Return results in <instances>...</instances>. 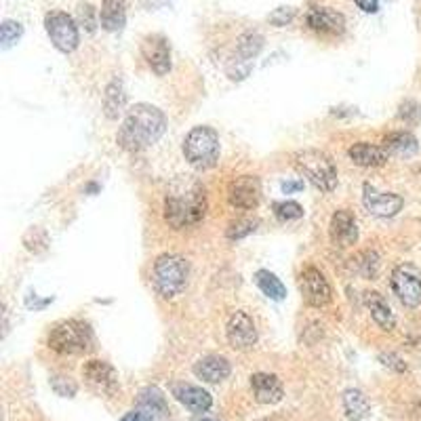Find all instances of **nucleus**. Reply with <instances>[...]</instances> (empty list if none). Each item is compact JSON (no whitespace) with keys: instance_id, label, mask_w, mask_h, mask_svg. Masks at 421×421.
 I'll return each instance as SVG.
<instances>
[{"instance_id":"obj_20","label":"nucleus","mask_w":421,"mask_h":421,"mask_svg":"<svg viewBox=\"0 0 421 421\" xmlns=\"http://www.w3.org/2000/svg\"><path fill=\"white\" fill-rule=\"evenodd\" d=\"M348 156L354 164L371 169V166H384L388 162V152L384 150V145H373L369 141H358L348 150Z\"/></svg>"},{"instance_id":"obj_33","label":"nucleus","mask_w":421,"mask_h":421,"mask_svg":"<svg viewBox=\"0 0 421 421\" xmlns=\"http://www.w3.org/2000/svg\"><path fill=\"white\" fill-rule=\"evenodd\" d=\"M23 245H25V249L32 251V253H42V251L49 247V236H47L44 230L32 228V230H28V234L23 236Z\"/></svg>"},{"instance_id":"obj_5","label":"nucleus","mask_w":421,"mask_h":421,"mask_svg":"<svg viewBox=\"0 0 421 421\" xmlns=\"http://www.w3.org/2000/svg\"><path fill=\"white\" fill-rule=\"evenodd\" d=\"M293 164L299 175H303L314 188L322 192H333L337 185V169L329 154L320 150H301L293 156Z\"/></svg>"},{"instance_id":"obj_2","label":"nucleus","mask_w":421,"mask_h":421,"mask_svg":"<svg viewBox=\"0 0 421 421\" xmlns=\"http://www.w3.org/2000/svg\"><path fill=\"white\" fill-rule=\"evenodd\" d=\"M166 131V116L150 104H135L118 129L116 141L123 150L138 154L160 140Z\"/></svg>"},{"instance_id":"obj_42","label":"nucleus","mask_w":421,"mask_h":421,"mask_svg":"<svg viewBox=\"0 0 421 421\" xmlns=\"http://www.w3.org/2000/svg\"><path fill=\"white\" fill-rule=\"evenodd\" d=\"M192 421H219V420H215V417H196V420H192Z\"/></svg>"},{"instance_id":"obj_9","label":"nucleus","mask_w":421,"mask_h":421,"mask_svg":"<svg viewBox=\"0 0 421 421\" xmlns=\"http://www.w3.org/2000/svg\"><path fill=\"white\" fill-rule=\"evenodd\" d=\"M299 291L307 305L312 307H324L333 299V288L327 281V276L318 268H305L299 274Z\"/></svg>"},{"instance_id":"obj_39","label":"nucleus","mask_w":421,"mask_h":421,"mask_svg":"<svg viewBox=\"0 0 421 421\" xmlns=\"http://www.w3.org/2000/svg\"><path fill=\"white\" fill-rule=\"evenodd\" d=\"M354 2L362 13H377L379 11V0H354Z\"/></svg>"},{"instance_id":"obj_11","label":"nucleus","mask_w":421,"mask_h":421,"mask_svg":"<svg viewBox=\"0 0 421 421\" xmlns=\"http://www.w3.org/2000/svg\"><path fill=\"white\" fill-rule=\"evenodd\" d=\"M305 25L324 38H335L346 32V17L329 6H310L305 11Z\"/></svg>"},{"instance_id":"obj_37","label":"nucleus","mask_w":421,"mask_h":421,"mask_svg":"<svg viewBox=\"0 0 421 421\" xmlns=\"http://www.w3.org/2000/svg\"><path fill=\"white\" fill-rule=\"evenodd\" d=\"M295 6H279V8H274L272 13H270V23L272 25H276V28H284V25H288L293 19H295Z\"/></svg>"},{"instance_id":"obj_18","label":"nucleus","mask_w":421,"mask_h":421,"mask_svg":"<svg viewBox=\"0 0 421 421\" xmlns=\"http://www.w3.org/2000/svg\"><path fill=\"white\" fill-rule=\"evenodd\" d=\"M230 373H232L230 360L224 356H217V354H209L194 365V375L207 384H219V382L228 379Z\"/></svg>"},{"instance_id":"obj_26","label":"nucleus","mask_w":421,"mask_h":421,"mask_svg":"<svg viewBox=\"0 0 421 421\" xmlns=\"http://www.w3.org/2000/svg\"><path fill=\"white\" fill-rule=\"evenodd\" d=\"M343 411H346L348 421H362L371 411L369 398L360 390L350 388L343 392Z\"/></svg>"},{"instance_id":"obj_7","label":"nucleus","mask_w":421,"mask_h":421,"mask_svg":"<svg viewBox=\"0 0 421 421\" xmlns=\"http://www.w3.org/2000/svg\"><path fill=\"white\" fill-rule=\"evenodd\" d=\"M44 30L47 36L51 38L53 47L61 53H72L80 44V34L78 25L72 15L66 11H49L44 15Z\"/></svg>"},{"instance_id":"obj_14","label":"nucleus","mask_w":421,"mask_h":421,"mask_svg":"<svg viewBox=\"0 0 421 421\" xmlns=\"http://www.w3.org/2000/svg\"><path fill=\"white\" fill-rule=\"evenodd\" d=\"M362 205L375 217H394L405 207V200H403V196H398L394 192H379L371 183H365Z\"/></svg>"},{"instance_id":"obj_4","label":"nucleus","mask_w":421,"mask_h":421,"mask_svg":"<svg viewBox=\"0 0 421 421\" xmlns=\"http://www.w3.org/2000/svg\"><path fill=\"white\" fill-rule=\"evenodd\" d=\"M188 262L177 253H164L154 262L152 284L162 299H175L183 293L188 284Z\"/></svg>"},{"instance_id":"obj_22","label":"nucleus","mask_w":421,"mask_h":421,"mask_svg":"<svg viewBox=\"0 0 421 421\" xmlns=\"http://www.w3.org/2000/svg\"><path fill=\"white\" fill-rule=\"evenodd\" d=\"M99 23L106 32H121L127 23V0H102Z\"/></svg>"},{"instance_id":"obj_35","label":"nucleus","mask_w":421,"mask_h":421,"mask_svg":"<svg viewBox=\"0 0 421 421\" xmlns=\"http://www.w3.org/2000/svg\"><path fill=\"white\" fill-rule=\"evenodd\" d=\"M78 19H80V25H83L89 34H93V32L97 30L99 17H97L95 8H93L91 4H80V8H78Z\"/></svg>"},{"instance_id":"obj_27","label":"nucleus","mask_w":421,"mask_h":421,"mask_svg":"<svg viewBox=\"0 0 421 421\" xmlns=\"http://www.w3.org/2000/svg\"><path fill=\"white\" fill-rule=\"evenodd\" d=\"M255 284L260 286V291H262L266 297H270V299H274V301H282V299L286 297L284 284H282L281 279H279L276 274H272L270 270H260V272L255 274Z\"/></svg>"},{"instance_id":"obj_10","label":"nucleus","mask_w":421,"mask_h":421,"mask_svg":"<svg viewBox=\"0 0 421 421\" xmlns=\"http://www.w3.org/2000/svg\"><path fill=\"white\" fill-rule=\"evenodd\" d=\"M226 337L228 343L234 350H251L257 343V324L251 318V314H247L245 310H236L226 324Z\"/></svg>"},{"instance_id":"obj_25","label":"nucleus","mask_w":421,"mask_h":421,"mask_svg":"<svg viewBox=\"0 0 421 421\" xmlns=\"http://www.w3.org/2000/svg\"><path fill=\"white\" fill-rule=\"evenodd\" d=\"M264 49V36L255 30H249L245 34L238 36L236 40V59L234 61H243L249 66L251 59H255Z\"/></svg>"},{"instance_id":"obj_28","label":"nucleus","mask_w":421,"mask_h":421,"mask_svg":"<svg viewBox=\"0 0 421 421\" xmlns=\"http://www.w3.org/2000/svg\"><path fill=\"white\" fill-rule=\"evenodd\" d=\"M140 409H143L145 413H150L152 417L164 415L166 413V398H164V394L156 386H150V388L141 390Z\"/></svg>"},{"instance_id":"obj_24","label":"nucleus","mask_w":421,"mask_h":421,"mask_svg":"<svg viewBox=\"0 0 421 421\" xmlns=\"http://www.w3.org/2000/svg\"><path fill=\"white\" fill-rule=\"evenodd\" d=\"M125 106H127V95H125V89H123V80L114 78L106 87V93H104V114H106V118L108 121L121 118V114L125 112Z\"/></svg>"},{"instance_id":"obj_36","label":"nucleus","mask_w":421,"mask_h":421,"mask_svg":"<svg viewBox=\"0 0 421 421\" xmlns=\"http://www.w3.org/2000/svg\"><path fill=\"white\" fill-rule=\"evenodd\" d=\"M398 118L409 123V125H415L421 121V106L417 102H411L407 99L405 104H401V110H398Z\"/></svg>"},{"instance_id":"obj_12","label":"nucleus","mask_w":421,"mask_h":421,"mask_svg":"<svg viewBox=\"0 0 421 421\" xmlns=\"http://www.w3.org/2000/svg\"><path fill=\"white\" fill-rule=\"evenodd\" d=\"M390 284H392L394 295L398 297V301L405 307L415 310L417 305H421V279L413 268H409V266L394 268Z\"/></svg>"},{"instance_id":"obj_16","label":"nucleus","mask_w":421,"mask_h":421,"mask_svg":"<svg viewBox=\"0 0 421 421\" xmlns=\"http://www.w3.org/2000/svg\"><path fill=\"white\" fill-rule=\"evenodd\" d=\"M329 234L333 245L346 249V247H354L358 240V221L354 217V213L350 209H339L333 213L331 217V226H329Z\"/></svg>"},{"instance_id":"obj_31","label":"nucleus","mask_w":421,"mask_h":421,"mask_svg":"<svg viewBox=\"0 0 421 421\" xmlns=\"http://www.w3.org/2000/svg\"><path fill=\"white\" fill-rule=\"evenodd\" d=\"M356 270L365 276V279H375L377 270H379V257L375 251H365L356 257Z\"/></svg>"},{"instance_id":"obj_13","label":"nucleus","mask_w":421,"mask_h":421,"mask_svg":"<svg viewBox=\"0 0 421 421\" xmlns=\"http://www.w3.org/2000/svg\"><path fill=\"white\" fill-rule=\"evenodd\" d=\"M83 377L95 392L104 396H112L118 390V373L106 360H97V358L87 360L83 367Z\"/></svg>"},{"instance_id":"obj_41","label":"nucleus","mask_w":421,"mask_h":421,"mask_svg":"<svg viewBox=\"0 0 421 421\" xmlns=\"http://www.w3.org/2000/svg\"><path fill=\"white\" fill-rule=\"evenodd\" d=\"M303 190V181H284L282 183V192L284 194H293V192H301Z\"/></svg>"},{"instance_id":"obj_38","label":"nucleus","mask_w":421,"mask_h":421,"mask_svg":"<svg viewBox=\"0 0 421 421\" xmlns=\"http://www.w3.org/2000/svg\"><path fill=\"white\" fill-rule=\"evenodd\" d=\"M379 360H382L384 367H388V369H392V371H396V373H405V371H407V362H405L398 354H394V352L382 354Z\"/></svg>"},{"instance_id":"obj_29","label":"nucleus","mask_w":421,"mask_h":421,"mask_svg":"<svg viewBox=\"0 0 421 421\" xmlns=\"http://www.w3.org/2000/svg\"><path fill=\"white\" fill-rule=\"evenodd\" d=\"M23 36V25L15 19H4L0 25V47L6 51L13 44H17Z\"/></svg>"},{"instance_id":"obj_8","label":"nucleus","mask_w":421,"mask_h":421,"mask_svg":"<svg viewBox=\"0 0 421 421\" xmlns=\"http://www.w3.org/2000/svg\"><path fill=\"white\" fill-rule=\"evenodd\" d=\"M228 202L238 211H253L262 202V181L255 175H240L228 183Z\"/></svg>"},{"instance_id":"obj_6","label":"nucleus","mask_w":421,"mask_h":421,"mask_svg":"<svg viewBox=\"0 0 421 421\" xmlns=\"http://www.w3.org/2000/svg\"><path fill=\"white\" fill-rule=\"evenodd\" d=\"M183 156L194 169H213L219 160L217 131L211 127H194L183 140Z\"/></svg>"},{"instance_id":"obj_40","label":"nucleus","mask_w":421,"mask_h":421,"mask_svg":"<svg viewBox=\"0 0 421 421\" xmlns=\"http://www.w3.org/2000/svg\"><path fill=\"white\" fill-rule=\"evenodd\" d=\"M121 421H154V417L145 413L143 409H135V411H129Z\"/></svg>"},{"instance_id":"obj_17","label":"nucleus","mask_w":421,"mask_h":421,"mask_svg":"<svg viewBox=\"0 0 421 421\" xmlns=\"http://www.w3.org/2000/svg\"><path fill=\"white\" fill-rule=\"evenodd\" d=\"M173 396L192 413H207L213 407V396L192 384H177L173 386Z\"/></svg>"},{"instance_id":"obj_15","label":"nucleus","mask_w":421,"mask_h":421,"mask_svg":"<svg viewBox=\"0 0 421 421\" xmlns=\"http://www.w3.org/2000/svg\"><path fill=\"white\" fill-rule=\"evenodd\" d=\"M141 55L154 74L164 76L171 70V44L162 34L145 36L141 42Z\"/></svg>"},{"instance_id":"obj_19","label":"nucleus","mask_w":421,"mask_h":421,"mask_svg":"<svg viewBox=\"0 0 421 421\" xmlns=\"http://www.w3.org/2000/svg\"><path fill=\"white\" fill-rule=\"evenodd\" d=\"M251 388H253L255 401L262 403V405H276L284 396L282 382L276 375H270V373L251 375Z\"/></svg>"},{"instance_id":"obj_21","label":"nucleus","mask_w":421,"mask_h":421,"mask_svg":"<svg viewBox=\"0 0 421 421\" xmlns=\"http://www.w3.org/2000/svg\"><path fill=\"white\" fill-rule=\"evenodd\" d=\"M365 305L369 307L373 322H375L382 331H388V333L394 331V327H396V316H394L392 307L388 305V301H386L377 291L365 293Z\"/></svg>"},{"instance_id":"obj_1","label":"nucleus","mask_w":421,"mask_h":421,"mask_svg":"<svg viewBox=\"0 0 421 421\" xmlns=\"http://www.w3.org/2000/svg\"><path fill=\"white\" fill-rule=\"evenodd\" d=\"M205 185L194 177H177L164 196V221L173 230H188L198 226L207 215Z\"/></svg>"},{"instance_id":"obj_30","label":"nucleus","mask_w":421,"mask_h":421,"mask_svg":"<svg viewBox=\"0 0 421 421\" xmlns=\"http://www.w3.org/2000/svg\"><path fill=\"white\" fill-rule=\"evenodd\" d=\"M274 215L279 221H295L303 217V207L295 200H282V202H274L272 205Z\"/></svg>"},{"instance_id":"obj_23","label":"nucleus","mask_w":421,"mask_h":421,"mask_svg":"<svg viewBox=\"0 0 421 421\" xmlns=\"http://www.w3.org/2000/svg\"><path fill=\"white\" fill-rule=\"evenodd\" d=\"M384 150L388 152V156L409 158L417 154L420 143H417V138L409 131H394L384 138Z\"/></svg>"},{"instance_id":"obj_32","label":"nucleus","mask_w":421,"mask_h":421,"mask_svg":"<svg viewBox=\"0 0 421 421\" xmlns=\"http://www.w3.org/2000/svg\"><path fill=\"white\" fill-rule=\"evenodd\" d=\"M257 226H260L257 219H236V221H232V224L228 226L226 236H228L230 240H240V238L253 234V232L257 230Z\"/></svg>"},{"instance_id":"obj_34","label":"nucleus","mask_w":421,"mask_h":421,"mask_svg":"<svg viewBox=\"0 0 421 421\" xmlns=\"http://www.w3.org/2000/svg\"><path fill=\"white\" fill-rule=\"evenodd\" d=\"M51 388L57 396H63V398H74L76 392H78V386L74 379L70 377H63V375H53L51 377Z\"/></svg>"},{"instance_id":"obj_3","label":"nucleus","mask_w":421,"mask_h":421,"mask_svg":"<svg viewBox=\"0 0 421 421\" xmlns=\"http://www.w3.org/2000/svg\"><path fill=\"white\" fill-rule=\"evenodd\" d=\"M47 343L57 354L78 356V354L91 352L95 339H93V331H91L89 322L70 318V320H61V322L53 324Z\"/></svg>"}]
</instances>
